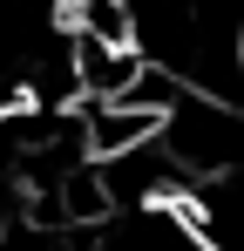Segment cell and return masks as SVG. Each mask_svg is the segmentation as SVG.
Returning a JSON list of instances; mask_svg holds the SVG:
<instances>
[{"label":"cell","instance_id":"obj_2","mask_svg":"<svg viewBox=\"0 0 244 251\" xmlns=\"http://www.w3.org/2000/svg\"><path fill=\"white\" fill-rule=\"evenodd\" d=\"M238 68H244V7H238Z\"/></svg>","mask_w":244,"mask_h":251},{"label":"cell","instance_id":"obj_1","mask_svg":"<svg viewBox=\"0 0 244 251\" xmlns=\"http://www.w3.org/2000/svg\"><path fill=\"white\" fill-rule=\"evenodd\" d=\"M41 156H48V143H41L34 102L7 109V116H0V231H7L14 217H27V197H34V176H41Z\"/></svg>","mask_w":244,"mask_h":251}]
</instances>
